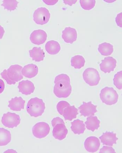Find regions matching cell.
Returning <instances> with one entry per match:
<instances>
[{
  "mask_svg": "<svg viewBox=\"0 0 122 153\" xmlns=\"http://www.w3.org/2000/svg\"><path fill=\"white\" fill-rule=\"evenodd\" d=\"M23 67L18 65H11L9 68L5 69L1 73L2 78L4 79L7 84L15 85L23 78L21 71Z\"/></svg>",
  "mask_w": 122,
  "mask_h": 153,
  "instance_id": "1",
  "label": "cell"
},
{
  "mask_svg": "<svg viewBox=\"0 0 122 153\" xmlns=\"http://www.w3.org/2000/svg\"><path fill=\"white\" fill-rule=\"evenodd\" d=\"M46 109L45 104L41 99L34 97L30 99L26 107L27 113L31 117H37L41 116Z\"/></svg>",
  "mask_w": 122,
  "mask_h": 153,
  "instance_id": "2",
  "label": "cell"
},
{
  "mask_svg": "<svg viewBox=\"0 0 122 153\" xmlns=\"http://www.w3.org/2000/svg\"><path fill=\"white\" fill-rule=\"evenodd\" d=\"M72 91L70 79L59 81L55 83L54 93L59 98H66L70 96Z\"/></svg>",
  "mask_w": 122,
  "mask_h": 153,
  "instance_id": "3",
  "label": "cell"
},
{
  "mask_svg": "<svg viewBox=\"0 0 122 153\" xmlns=\"http://www.w3.org/2000/svg\"><path fill=\"white\" fill-rule=\"evenodd\" d=\"M100 97L101 101L108 105H115L117 103L119 98L116 91L112 87H108L101 89Z\"/></svg>",
  "mask_w": 122,
  "mask_h": 153,
  "instance_id": "4",
  "label": "cell"
},
{
  "mask_svg": "<svg viewBox=\"0 0 122 153\" xmlns=\"http://www.w3.org/2000/svg\"><path fill=\"white\" fill-rule=\"evenodd\" d=\"M83 77L85 82L91 86H96L101 80L98 71L94 68H89L85 69L83 72Z\"/></svg>",
  "mask_w": 122,
  "mask_h": 153,
  "instance_id": "5",
  "label": "cell"
},
{
  "mask_svg": "<svg viewBox=\"0 0 122 153\" xmlns=\"http://www.w3.org/2000/svg\"><path fill=\"white\" fill-rule=\"evenodd\" d=\"M33 17L34 21L38 25H45L49 21L50 14L47 8L39 7L34 11Z\"/></svg>",
  "mask_w": 122,
  "mask_h": 153,
  "instance_id": "6",
  "label": "cell"
},
{
  "mask_svg": "<svg viewBox=\"0 0 122 153\" xmlns=\"http://www.w3.org/2000/svg\"><path fill=\"white\" fill-rule=\"evenodd\" d=\"M20 121L21 119L19 115L9 112L4 114L1 119V122L3 125L9 128L17 127L20 123Z\"/></svg>",
  "mask_w": 122,
  "mask_h": 153,
  "instance_id": "7",
  "label": "cell"
},
{
  "mask_svg": "<svg viewBox=\"0 0 122 153\" xmlns=\"http://www.w3.org/2000/svg\"><path fill=\"white\" fill-rule=\"evenodd\" d=\"M50 131V126L46 122H44L36 123L32 128L33 136L38 139L45 138L49 134Z\"/></svg>",
  "mask_w": 122,
  "mask_h": 153,
  "instance_id": "8",
  "label": "cell"
},
{
  "mask_svg": "<svg viewBox=\"0 0 122 153\" xmlns=\"http://www.w3.org/2000/svg\"><path fill=\"white\" fill-rule=\"evenodd\" d=\"M117 61L112 57H106L101 61L100 67L101 71L105 73H110L114 71L117 66Z\"/></svg>",
  "mask_w": 122,
  "mask_h": 153,
  "instance_id": "9",
  "label": "cell"
},
{
  "mask_svg": "<svg viewBox=\"0 0 122 153\" xmlns=\"http://www.w3.org/2000/svg\"><path fill=\"white\" fill-rule=\"evenodd\" d=\"M47 38V35L45 31L37 30H34L30 34V40L33 44L39 45L44 44Z\"/></svg>",
  "mask_w": 122,
  "mask_h": 153,
  "instance_id": "10",
  "label": "cell"
},
{
  "mask_svg": "<svg viewBox=\"0 0 122 153\" xmlns=\"http://www.w3.org/2000/svg\"><path fill=\"white\" fill-rule=\"evenodd\" d=\"M97 106L93 105L91 101L87 103L83 102V104L78 108V109L81 115L86 117L94 116L95 114L97 112Z\"/></svg>",
  "mask_w": 122,
  "mask_h": 153,
  "instance_id": "11",
  "label": "cell"
},
{
  "mask_svg": "<svg viewBox=\"0 0 122 153\" xmlns=\"http://www.w3.org/2000/svg\"><path fill=\"white\" fill-rule=\"evenodd\" d=\"M84 146L87 152L94 153L99 150L101 146L100 141L96 137H89L85 140Z\"/></svg>",
  "mask_w": 122,
  "mask_h": 153,
  "instance_id": "12",
  "label": "cell"
},
{
  "mask_svg": "<svg viewBox=\"0 0 122 153\" xmlns=\"http://www.w3.org/2000/svg\"><path fill=\"white\" fill-rule=\"evenodd\" d=\"M62 38L67 43L73 44L77 39V33L76 30L70 27H66L62 32Z\"/></svg>",
  "mask_w": 122,
  "mask_h": 153,
  "instance_id": "13",
  "label": "cell"
},
{
  "mask_svg": "<svg viewBox=\"0 0 122 153\" xmlns=\"http://www.w3.org/2000/svg\"><path fill=\"white\" fill-rule=\"evenodd\" d=\"M68 133V130L65 124H58L52 130V136L55 139L62 140L64 139Z\"/></svg>",
  "mask_w": 122,
  "mask_h": 153,
  "instance_id": "14",
  "label": "cell"
},
{
  "mask_svg": "<svg viewBox=\"0 0 122 153\" xmlns=\"http://www.w3.org/2000/svg\"><path fill=\"white\" fill-rule=\"evenodd\" d=\"M18 87L19 92L26 95L31 94L35 89L33 83L31 81L28 80L20 82Z\"/></svg>",
  "mask_w": 122,
  "mask_h": 153,
  "instance_id": "15",
  "label": "cell"
},
{
  "mask_svg": "<svg viewBox=\"0 0 122 153\" xmlns=\"http://www.w3.org/2000/svg\"><path fill=\"white\" fill-rule=\"evenodd\" d=\"M99 138L103 145L111 146H112L114 144H116L118 140L116 134L113 132H106L103 133Z\"/></svg>",
  "mask_w": 122,
  "mask_h": 153,
  "instance_id": "16",
  "label": "cell"
},
{
  "mask_svg": "<svg viewBox=\"0 0 122 153\" xmlns=\"http://www.w3.org/2000/svg\"><path fill=\"white\" fill-rule=\"evenodd\" d=\"M8 107L12 111H19L24 108L25 101L21 97H16L9 101Z\"/></svg>",
  "mask_w": 122,
  "mask_h": 153,
  "instance_id": "17",
  "label": "cell"
},
{
  "mask_svg": "<svg viewBox=\"0 0 122 153\" xmlns=\"http://www.w3.org/2000/svg\"><path fill=\"white\" fill-rule=\"evenodd\" d=\"M38 67L36 65L32 64L26 65L21 71L23 76L30 79L35 77L38 75Z\"/></svg>",
  "mask_w": 122,
  "mask_h": 153,
  "instance_id": "18",
  "label": "cell"
},
{
  "mask_svg": "<svg viewBox=\"0 0 122 153\" xmlns=\"http://www.w3.org/2000/svg\"><path fill=\"white\" fill-rule=\"evenodd\" d=\"M30 56L33 60L36 62H40L44 60L45 53L41 48L34 47L29 51Z\"/></svg>",
  "mask_w": 122,
  "mask_h": 153,
  "instance_id": "19",
  "label": "cell"
},
{
  "mask_svg": "<svg viewBox=\"0 0 122 153\" xmlns=\"http://www.w3.org/2000/svg\"><path fill=\"white\" fill-rule=\"evenodd\" d=\"M78 114V110L75 106L70 105L65 108L63 111L62 115L65 120L71 121L73 119H76Z\"/></svg>",
  "mask_w": 122,
  "mask_h": 153,
  "instance_id": "20",
  "label": "cell"
},
{
  "mask_svg": "<svg viewBox=\"0 0 122 153\" xmlns=\"http://www.w3.org/2000/svg\"><path fill=\"white\" fill-rule=\"evenodd\" d=\"M61 49L60 44L56 41H50L47 42L45 45L46 51L50 55H54L58 54L60 52Z\"/></svg>",
  "mask_w": 122,
  "mask_h": 153,
  "instance_id": "21",
  "label": "cell"
},
{
  "mask_svg": "<svg viewBox=\"0 0 122 153\" xmlns=\"http://www.w3.org/2000/svg\"><path fill=\"white\" fill-rule=\"evenodd\" d=\"M72 131L75 134H80L84 133L85 129V125L84 122L79 119L74 120L71 123Z\"/></svg>",
  "mask_w": 122,
  "mask_h": 153,
  "instance_id": "22",
  "label": "cell"
},
{
  "mask_svg": "<svg viewBox=\"0 0 122 153\" xmlns=\"http://www.w3.org/2000/svg\"><path fill=\"white\" fill-rule=\"evenodd\" d=\"M100 123L101 122L95 116H90L87 117V121L85 123L87 129L92 132L98 129Z\"/></svg>",
  "mask_w": 122,
  "mask_h": 153,
  "instance_id": "23",
  "label": "cell"
},
{
  "mask_svg": "<svg viewBox=\"0 0 122 153\" xmlns=\"http://www.w3.org/2000/svg\"><path fill=\"white\" fill-rule=\"evenodd\" d=\"M11 140V134L9 130L0 128V146L7 145Z\"/></svg>",
  "mask_w": 122,
  "mask_h": 153,
  "instance_id": "24",
  "label": "cell"
},
{
  "mask_svg": "<svg viewBox=\"0 0 122 153\" xmlns=\"http://www.w3.org/2000/svg\"><path fill=\"white\" fill-rule=\"evenodd\" d=\"M98 50L102 56H109L112 54L113 52V46L109 43L104 42L99 45Z\"/></svg>",
  "mask_w": 122,
  "mask_h": 153,
  "instance_id": "25",
  "label": "cell"
},
{
  "mask_svg": "<svg viewBox=\"0 0 122 153\" xmlns=\"http://www.w3.org/2000/svg\"><path fill=\"white\" fill-rule=\"evenodd\" d=\"M85 63V59L81 55H76L71 59V66L74 67L75 69H81L84 66Z\"/></svg>",
  "mask_w": 122,
  "mask_h": 153,
  "instance_id": "26",
  "label": "cell"
},
{
  "mask_svg": "<svg viewBox=\"0 0 122 153\" xmlns=\"http://www.w3.org/2000/svg\"><path fill=\"white\" fill-rule=\"evenodd\" d=\"M19 2L16 0H4L1 6L8 11H14L17 9Z\"/></svg>",
  "mask_w": 122,
  "mask_h": 153,
  "instance_id": "27",
  "label": "cell"
},
{
  "mask_svg": "<svg viewBox=\"0 0 122 153\" xmlns=\"http://www.w3.org/2000/svg\"><path fill=\"white\" fill-rule=\"evenodd\" d=\"M95 0H80L81 7L85 10H90L93 9L95 4Z\"/></svg>",
  "mask_w": 122,
  "mask_h": 153,
  "instance_id": "28",
  "label": "cell"
},
{
  "mask_svg": "<svg viewBox=\"0 0 122 153\" xmlns=\"http://www.w3.org/2000/svg\"><path fill=\"white\" fill-rule=\"evenodd\" d=\"M113 84L118 89H122V71L118 72L115 75L113 79Z\"/></svg>",
  "mask_w": 122,
  "mask_h": 153,
  "instance_id": "29",
  "label": "cell"
},
{
  "mask_svg": "<svg viewBox=\"0 0 122 153\" xmlns=\"http://www.w3.org/2000/svg\"><path fill=\"white\" fill-rule=\"evenodd\" d=\"M70 104L66 101H61L59 102L56 106V108L60 115H62L63 111L65 108L70 106Z\"/></svg>",
  "mask_w": 122,
  "mask_h": 153,
  "instance_id": "30",
  "label": "cell"
},
{
  "mask_svg": "<svg viewBox=\"0 0 122 153\" xmlns=\"http://www.w3.org/2000/svg\"><path fill=\"white\" fill-rule=\"evenodd\" d=\"M70 77L66 74H62L57 76L55 77L54 80V83H56L58 81L63 80H70Z\"/></svg>",
  "mask_w": 122,
  "mask_h": 153,
  "instance_id": "31",
  "label": "cell"
},
{
  "mask_svg": "<svg viewBox=\"0 0 122 153\" xmlns=\"http://www.w3.org/2000/svg\"><path fill=\"white\" fill-rule=\"evenodd\" d=\"M100 153H115V150L112 147L104 146L99 151Z\"/></svg>",
  "mask_w": 122,
  "mask_h": 153,
  "instance_id": "32",
  "label": "cell"
},
{
  "mask_svg": "<svg viewBox=\"0 0 122 153\" xmlns=\"http://www.w3.org/2000/svg\"><path fill=\"white\" fill-rule=\"evenodd\" d=\"M65 124L64 120L59 117L54 118L52 121V124L53 127H54L58 124Z\"/></svg>",
  "mask_w": 122,
  "mask_h": 153,
  "instance_id": "33",
  "label": "cell"
},
{
  "mask_svg": "<svg viewBox=\"0 0 122 153\" xmlns=\"http://www.w3.org/2000/svg\"><path fill=\"white\" fill-rule=\"evenodd\" d=\"M122 13H121L118 14L115 18V22H116L117 25L120 27H122Z\"/></svg>",
  "mask_w": 122,
  "mask_h": 153,
  "instance_id": "34",
  "label": "cell"
},
{
  "mask_svg": "<svg viewBox=\"0 0 122 153\" xmlns=\"http://www.w3.org/2000/svg\"><path fill=\"white\" fill-rule=\"evenodd\" d=\"M46 4L48 5H53L58 2V0H52V1H49V0H44L43 1Z\"/></svg>",
  "mask_w": 122,
  "mask_h": 153,
  "instance_id": "35",
  "label": "cell"
},
{
  "mask_svg": "<svg viewBox=\"0 0 122 153\" xmlns=\"http://www.w3.org/2000/svg\"><path fill=\"white\" fill-rule=\"evenodd\" d=\"M5 88V83L1 79H0V94L3 92Z\"/></svg>",
  "mask_w": 122,
  "mask_h": 153,
  "instance_id": "36",
  "label": "cell"
},
{
  "mask_svg": "<svg viewBox=\"0 0 122 153\" xmlns=\"http://www.w3.org/2000/svg\"><path fill=\"white\" fill-rule=\"evenodd\" d=\"M77 0H72V1H64V2L66 5H68L72 6L73 4H74L77 2Z\"/></svg>",
  "mask_w": 122,
  "mask_h": 153,
  "instance_id": "37",
  "label": "cell"
},
{
  "mask_svg": "<svg viewBox=\"0 0 122 153\" xmlns=\"http://www.w3.org/2000/svg\"><path fill=\"white\" fill-rule=\"evenodd\" d=\"M5 32L4 28L1 25H0V39H2L4 34Z\"/></svg>",
  "mask_w": 122,
  "mask_h": 153,
  "instance_id": "38",
  "label": "cell"
}]
</instances>
